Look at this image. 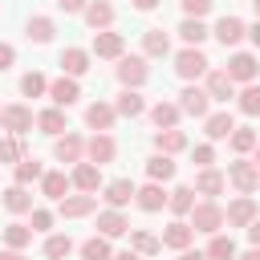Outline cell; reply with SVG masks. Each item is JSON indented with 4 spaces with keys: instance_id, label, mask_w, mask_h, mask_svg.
I'll return each mask as SVG.
<instances>
[{
    "instance_id": "1",
    "label": "cell",
    "mask_w": 260,
    "mask_h": 260,
    "mask_svg": "<svg viewBox=\"0 0 260 260\" xmlns=\"http://www.w3.org/2000/svg\"><path fill=\"white\" fill-rule=\"evenodd\" d=\"M187 223H191L199 236H215V232L223 228V207H219L215 199H199V203L187 211Z\"/></svg>"
},
{
    "instance_id": "2",
    "label": "cell",
    "mask_w": 260,
    "mask_h": 260,
    "mask_svg": "<svg viewBox=\"0 0 260 260\" xmlns=\"http://www.w3.org/2000/svg\"><path fill=\"white\" fill-rule=\"evenodd\" d=\"M207 69H211V61H207V53H203L199 45H183V49L175 53V73H179L183 81H199Z\"/></svg>"
},
{
    "instance_id": "3",
    "label": "cell",
    "mask_w": 260,
    "mask_h": 260,
    "mask_svg": "<svg viewBox=\"0 0 260 260\" xmlns=\"http://www.w3.org/2000/svg\"><path fill=\"white\" fill-rule=\"evenodd\" d=\"M114 73H118L122 89H142V85L150 81V65H146V57H142V53H130V57L122 53V57H118V69H114Z\"/></svg>"
},
{
    "instance_id": "4",
    "label": "cell",
    "mask_w": 260,
    "mask_h": 260,
    "mask_svg": "<svg viewBox=\"0 0 260 260\" xmlns=\"http://www.w3.org/2000/svg\"><path fill=\"white\" fill-rule=\"evenodd\" d=\"M32 126H37V114H32V106H24V102L0 106V130H4V134H28Z\"/></svg>"
},
{
    "instance_id": "5",
    "label": "cell",
    "mask_w": 260,
    "mask_h": 260,
    "mask_svg": "<svg viewBox=\"0 0 260 260\" xmlns=\"http://www.w3.org/2000/svg\"><path fill=\"white\" fill-rule=\"evenodd\" d=\"M223 175H228V183H232L240 195H252V191L260 187V167H256L252 158H244V154H240L236 162H228V171H223Z\"/></svg>"
},
{
    "instance_id": "6",
    "label": "cell",
    "mask_w": 260,
    "mask_h": 260,
    "mask_svg": "<svg viewBox=\"0 0 260 260\" xmlns=\"http://www.w3.org/2000/svg\"><path fill=\"white\" fill-rule=\"evenodd\" d=\"M236 85H248V81H256L260 77V57L256 53H244V49H236L232 57H228V69H223Z\"/></svg>"
},
{
    "instance_id": "7",
    "label": "cell",
    "mask_w": 260,
    "mask_h": 260,
    "mask_svg": "<svg viewBox=\"0 0 260 260\" xmlns=\"http://www.w3.org/2000/svg\"><path fill=\"white\" fill-rule=\"evenodd\" d=\"M179 110H183L187 118H199V122H203V118L211 114V98H207V89L195 85V81H187L183 93H179Z\"/></svg>"
},
{
    "instance_id": "8",
    "label": "cell",
    "mask_w": 260,
    "mask_h": 260,
    "mask_svg": "<svg viewBox=\"0 0 260 260\" xmlns=\"http://www.w3.org/2000/svg\"><path fill=\"white\" fill-rule=\"evenodd\" d=\"M85 158L98 162V167L114 162V158H118V142H114V134H110V130H93V134L85 138Z\"/></svg>"
},
{
    "instance_id": "9",
    "label": "cell",
    "mask_w": 260,
    "mask_h": 260,
    "mask_svg": "<svg viewBox=\"0 0 260 260\" xmlns=\"http://www.w3.org/2000/svg\"><path fill=\"white\" fill-rule=\"evenodd\" d=\"M69 183H73L77 191H85V195H98V191H102V167L89 162V158H81V162H73Z\"/></svg>"
},
{
    "instance_id": "10",
    "label": "cell",
    "mask_w": 260,
    "mask_h": 260,
    "mask_svg": "<svg viewBox=\"0 0 260 260\" xmlns=\"http://www.w3.org/2000/svg\"><path fill=\"white\" fill-rule=\"evenodd\" d=\"M93 211H98V195L77 191V195L57 199V215H61V219H85V215H93Z\"/></svg>"
},
{
    "instance_id": "11",
    "label": "cell",
    "mask_w": 260,
    "mask_h": 260,
    "mask_svg": "<svg viewBox=\"0 0 260 260\" xmlns=\"http://www.w3.org/2000/svg\"><path fill=\"white\" fill-rule=\"evenodd\" d=\"M89 53L102 57V61H118V57L126 53V37L114 32V28H102V32H93V49H89Z\"/></svg>"
},
{
    "instance_id": "12",
    "label": "cell",
    "mask_w": 260,
    "mask_h": 260,
    "mask_svg": "<svg viewBox=\"0 0 260 260\" xmlns=\"http://www.w3.org/2000/svg\"><path fill=\"white\" fill-rule=\"evenodd\" d=\"M203 89H207V98L219 102V106H228V102L236 98V81H232L223 69H207V73H203Z\"/></svg>"
},
{
    "instance_id": "13",
    "label": "cell",
    "mask_w": 260,
    "mask_h": 260,
    "mask_svg": "<svg viewBox=\"0 0 260 260\" xmlns=\"http://www.w3.org/2000/svg\"><path fill=\"white\" fill-rule=\"evenodd\" d=\"M53 158L57 162H81L85 158V138L81 134H73V130H65V134H57V142H53Z\"/></svg>"
},
{
    "instance_id": "14",
    "label": "cell",
    "mask_w": 260,
    "mask_h": 260,
    "mask_svg": "<svg viewBox=\"0 0 260 260\" xmlns=\"http://www.w3.org/2000/svg\"><path fill=\"white\" fill-rule=\"evenodd\" d=\"M256 215H260V211H256V199H252V195H236V199L228 203V211H223V228H248Z\"/></svg>"
},
{
    "instance_id": "15",
    "label": "cell",
    "mask_w": 260,
    "mask_h": 260,
    "mask_svg": "<svg viewBox=\"0 0 260 260\" xmlns=\"http://www.w3.org/2000/svg\"><path fill=\"white\" fill-rule=\"evenodd\" d=\"M211 37H215L223 49H236V45L248 37V24H244L240 16H219V20H215V28H211Z\"/></svg>"
},
{
    "instance_id": "16",
    "label": "cell",
    "mask_w": 260,
    "mask_h": 260,
    "mask_svg": "<svg viewBox=\"0 0 260 260\" xmlns=\"http://www.w3.org/2000/svg\"><path fill=\"white\" fill-rule=\"evenodd\" d=\"M89 61H93V53L89 49H77V45L61 49V57H57V65H61L65 77H85L89 73Z\"/></svg>"
},
{
    "instance_id": "17",
    "label": "cell",
    "mask_w": 260,
    "mask_h": 260,
    "mask_svg": "<svg viewBox=\"0 0 260 260\" xmlns=\"http://www.w3.org/2000/svg\"><path fill=\"white\" fill-rule=\"evenodd\" d=\"M195 195H203V199H215V195H223V187H228V175L223 171H215V167H199V175H195Z\"/></svg>"
},
{
    "instance_id": "18",
    "label": "cell",
    "mask_w": 260,
    "mask_h": 260,
    "mask_svg": "<svg viewBox=\"0 0 260 260\" xmlns=\"http://www.w3.org/2000/svg\"><path fill=\"white\" fill-rule=\"evenodd\" d=\"M158 240H162V248H175V252H183V248H191V240H195V228H191L187 219H179V215H175V219L162 228V236H158Z\"/></svg>"
},
{
    "instance_id": "19",
    "label": "cell",
    "mask_w": 260,
    "mask_h": 260,
    "mask_svg": "<svg viewBox=\"0 0 260 260\" xmlns=\"http://www.w3.org/2000/svg\"><path fill=\"white\" fill-rule=\"evenodd\" d=\"M49 98H53V106H61V110H69L77 98H81V85H77V77H53L49 81Z\"/></svg>"
},
{
    "instance_id": "20",
    "label": "cell",
    "mask_w": 260,
    "mask_h": 260,
    "mask_svg": "<svg viewBox=\"0 0 260 260\" xmlns=\"http://www.w3.org/2000/svg\"><path fill=\"white\" fill-rule=\"evenodd\" d=\"M232 130H236V118H232L228 110H211V114L203 118V134H207V142H228Z\"/></svg>"
},
{
    "instance_id": "21",
    "label": "cell",
    "mask_w": 260,
    "mask_h": 260,
    "mask_svg": "<svg viewBox=\"0 0 260 260\" xmlns=\"http://www.w3.org/2000/svg\"><path fill=\"white\" fill-rule=\"evenodd\" d=\"M126 232H130V219L122 215V207H106V211H98V236L118 240V236H126Z\"/></svg>"
},
{
    "instance_id": "22",
    "label": "cell",
    "mask_w": 260,
    "mask_h": 260,
    "mask_svg": "<svg viewBox=\"0 0 260 260\" xmlns=\"http://www.w3.org/2000/svg\"><path fill=\"white\" fill-rule=\"evenodd\" d=\"M81 16H85V24H89L93 32H102V28H114V16H118V12H114L110 0H89Z\"/></svg>"
},
{
    "instance_id": "23",
    "label": "cell",
    "mask_w": 260,
    "mask_h": 260,
    "mask_svg": "<svg viewBox=\"0 0 260 260\" xmlns=\"http://www.w3.org/2000/svg\"><path fill=\"white\" fill-rule=\"evenodd\" d=\"M114 122H118L114 102H89L85 106V126L89 130H114Z\"/></svg>"
},
{
    "instance_id": "24",
    "label": "cell",
    "mask_w": 260,
    "mask_h": 260,
    "mask_svg": "<svg viewBox=\"0 0 260 260\" xmlns=\"http://www.w3.org/2000/svg\"><path fill=\"white\" fill-rule=\"evenodd\" d=\"M187 146H191V142H187V134H183L179 126H171V130H154V150H158V154H171V158H175V154H183Z\"/></svg>"
},
{
    "instance_id": "25",
    "label": "cell",
    "mask_w": 260,
    "mask_h": 260,
    "mask_svg": "<svg viewBox=\"0 0 260 260\" xmlns=\"http://www.w3.org/2000/svg\"><path fill=\"white\" fill-rule=\"evenodd\" d=\"M102 199H106V207H126V203H134V183L110 179V183H102Z\"/></svg>"
},
{
    "instance_id": "26",
    "label": "cell",
    "mask_w": 260,
    "mask_h": 260,
    "mask_svg": "<svg viewBox=\"0 0 260 260\" xmlns=\"http://www.w3.org/2000/svg\"><path fill=\"white\" fill-rule=\"evenodd\" d=\"M114 110H118V118H142L146 114V98L138 93V89H122L118 98H114Z\"/></svg>"
},
{
    "instance_id": "27",
    "label": "cell",
    "mask_w": 260,
    "mask_h": 260,
    "mask_svg": "<svg viewBox=\"0 0 260 260\" xmlns=\"http://www.w3.org/2000/svg\"><path fill=\"white\" fill-rule=\"evenodd\" d=\"M146 114H150V122L158 126V130H171V126H179V118H183V110H179V102H154V106H146Z\"/></svg>"
},
{
    "instance_id": "28",
    "label": "cell",
    "mask_w": 260,
    "mask_h": 260,
    "mask_svg": "<svg viewBox=\"0 0 260 260\" xmlns=\"http://www.w3.org/2000/svg\"><path fill=\"white\" fill-rule=\"evenodd\" d=\"M37 130H41V134H49V138H57V134H65V130H69V122H65V110H61V106H49V110H37Z\"/></svg>"
},
{
    "instance_id": "29",
    "label": "cell",
    "mask_w": 260,
    "mask_h": 260,
    "mask_svg": "<svg viewBox=\"0 0 260 260\" xmlns=\"http://www.w3.org/2000/svg\"><path fill=\"white\" fill-rule=\"evenodd\" d=\"M0 203H4L8 215H28V211H32V195H28V187H20V183H12V187L0 195Z\"/></svg>"
},
{
    "instance_id": "30",
    "label": "cell",
    "mask_w": 260,
    "mask_h": 260,
    "mask_svg": "<svg viewBox=\"0 0 260 260\" xmlns=\"http://www.w3.org/2000/svg\"><path fill=\"white\" fill-rule=\"evenodd\" d=\"M134 203H138L142 211H162V207H167L162 183H142V187H134Z\"/></svg>"
},
{
    "instance_id": "31",
    "label": "cell",
    "mask_w": 260,
    "mask_h": 260,
    "mask_svg": "<svg viewBox=\"0 0 260 260\" xmlns=\"http://www.w3.org/2000/svg\"><path fill=\"white\" fill-rule=\"evenodd\" d=\"M41 175H45V162H41L37 154H24V158L12 167V183H20V187H28V183H41Z\"/></svg>"
},
{
    "instance_id": "32",
    "label": "cell",
    "mask_w": 260,
    "mask_h": 260,
    "mask_svg": "<svg viewBox=\"0 0 260 260\" xmlns=\"http://www.w3.org/2000/svg\"><path fill=\"white\" fill-rule=\"evenodd\" d=\"M24 37H28L32 45H49V41L57 37V24H53V16H28V24H24Z\"/></svg>"
},
{
    "instance_id": "33",
    "label": "cell",
    "mask_w": 260,
    "mask_h": 260,
    "mask_svg": "<svg viewBox=\"0 0 260 260\" xmlns=\"http://www.w3.org/2000/svg\"><path fill=\"white\" fill-rule=\"evenodd\" d=\"M146 179H150V183H171V179H175V158L154 150V154L146 158Z\"/></svg>"
},
{
    "instance_id": "34",
    "label": "cell",
    "mask_w": 260,
    "mask_h": 260,
    "mask_svg": "<svg viewBox=\"0 0 260 260\" xmlns=\"http://www.w3.org/2000/svg\"><path fill=\"white\" fill-rule=\"evenodd\" d=\"M69 187H73V183H69L65 171H45V175H41V195H45V199H65Z\"/></svg>"
},
{
    "instance_id": "35",
    "label": "cell",
    "mask_w": 260,
    "mask_h": 260,
    "mask_svg": "<svg viewBox=\"0 0 260 260\" xmlns=\"http://www.w3.org/2000/svg\"><path fill=\"white\" fill-rule=\"evenodd\" d=\"M175 32H179V41H183V45H203V41L211 37V28H207L203 20H195V16H183Z\"/></svg>"
},
{
    "instance_id": "36",
    "label": "cell",
    "mask_w": 260,
    "mask_h": 260,
    "mask_svg": "<svg viewBox=\"0 0 260 260\" xmlns=\"http://www.w3.org/2000/svg\"><path fill=\"white\" fill-rule=\"evenodd\" d=\"M167 53H171V32L146 28L142 32V57H167Z\"/></svg>"
},
{
    "instance_id": "37",
    "label": "cell",
    "mask_w": 260,
    "mask_h": 260,
    "mask_svg": "<svg viewBox=\"0 0 260 260\" xmlns=\"http://www.w3.org/2000/svg\"><path fill=\"white\" fill-rule=\"evenodd\" d=\"M126 236H130V248H134L138 256H154V252H162V240H158L154 232H146V228H130Z\"/></svg>"
},
{
    "instance_id": "38",
    "label": "cell",
    "mask_w": 260,
    "mask_h": 260,
    "mask_svg": "<svg viewBox=\"0 0 260 260\" xmlns=\"http://www.w3.org/2000/svg\"><path fill=\"white\" fill-rule=\"evenodd\" d=\"M24 154H28L24 134H4V138H0V162H4V167H16Z\"/></svg>"
},
{
    "instance_id": "39",
    "label": "cell",
    "mask_w": 260,
    "mask_h": 260,
    "mask_svg": "<svg viewBox=\"0 0 260 260\" xmlns=\"http://www.w3.org/2000/svg\"><path fill=\"white\" fill-rule=\"evenodd\" d=\"M203 252H207V260H236V256H240V252H236V240L223 236V232H215V236L207 240Z\"/></svg>"
},
{
    "instance_id": "40",
    "label": "cell",
    "mask_w": 260,
    "mask_h": 260,
    "mask_svg": "<svg viewBox=\"0 0 260 260\" xmlns=\"http://www.w3.org/2000/svg\"><path fill=\"white\" fill-rule=\"evenodd\" d=\"M167 207H171V215H187L191 207H195V187H175V191H167Z\"/></svg>"
},
{
    "instance_id": "41",
    "label": "cell",
    "mask_w": 260,
    "mask_h": 260,
    "mask_svg": "<svg viewBox=\"0 0 260 260\" xmlns=\"http://www.w3.org/2000/svg\"><path fill=\"white\" fill-rule=\"evenodd\" d=\"M77 256H81V260H110V256H114V248H110V240H106V236H89V240H81Z\"/></svg>"
},
{
    "instance_id": "42",
    "label": "cell",
    "mask_w": 260,
    "mask_h": 260,
    "mask_svg": "<svg viewBox=\"0 0 260 260\" xmlns=\"http://www.w3.org/2000/svg\"><path fill=\"white\" fill-rule=\"evenodd\" d=\"M236 106H240V114L256 118V114H260V81H248V85L236 93Z\"/></svg>"
},
{
    "instance_id": "43",
    "label": "cell",
    "mask_w": 260,
    "mask_h": 260,
    "mask_svg": "<svg viewBox=\"0 0 260 260\" xmlns=\"http://www.w3.org/2000/svg\"><path fill=\"white\" fill-rule=\"evenodd\" d=\"M45 93H49V77L37 73V69H28L20 77V98H45Z\"/></svg>"
},
{
    "instance_id": "44",
    "label": "cell",
    "mask_w": 260,
    "mask_h": 260,
    "mask_svg": "<svg viewBox=\"0 0 260 260\" xmlns=\"http://www.w3.org/2000/svg\"><path fill=\"white\" fill-rule=\"evenodd\" d=\"M256 138H260V134H256L252 126H236V130L228 134V146H232L236 154H252V146H256Z\"/></svg>"
},
{
    "instance_id": "45",
    "label": "cell",
    "mask_w": 260,
    "mask_h": 260,
    "mask_svg": "<svg viewBox=\"0 0 260 260\" xmlns=\"http://www.w3.org/2000/svg\"><path fill=\"white\" fill-rule=\"evenodd\" d=\"M28 244H32V228L12 219V223L4 228V248H28Z\"/></svg>"
},
{
    "instance_id": "46",
    "label": "cell",
    "mask_w": 260,
    "mask_h": 260,
    "mask_svg": "<svg viewBox=\"0 0 260 260\" xmlns=\"http://www.w3.org/2000/svg\"><path fill=\"white\" fill-rule=\"evenodd\" d=\"M69 252H73V240H69V236H61V232H57V236H49V240H45V260H65Z\"/></svg>"
},
{
    "instance_id": "47",
    "label": "cell",
    "mask_w": 260,
    "mask_h": 260,
    "mask_svg": "<svg viewBox=\"0 0 260 260\" xmlns=\"http://www.w3.org/2000/svg\"><path fill=\"white\" fill-rule=\"evenodd\" d=\"M191 158H195V167H215V142H199V146H191Z\"/></svg>"
},
{
    "instance_id": "48",
    "label": "cell",
    "mask_w": 260,
    "mask_h": 260,
    "mask_svg": "<svg viewBox=\"0 0 260 260\" xmlns=\"http://www.w3.org/2000/svg\"><path fill=\"white\" fill-rule=\"evenodd\" d=\"M28 228H32V232H49V228H53V211H49V207H32V211H28Z\"/></svg>"
},
{
    "instance_id": "49",
    "label": "cell",
    "mask_w": 260,
    "mask_h": 260,
    "mask_svg": "<svg viewBox=\"0 0 260 260\" xmlns=\"http://www.w3.org/2000/svg\"><path fill=\"white\" fill-rule=\"evenodd\" d=\"M211 8H215V0H183V16H195V20H203Z\"/></svg>"
},
{
    "instance_id": "50",
    "label": "cell",
    "mask_w": 260,
    "mask_h": 260,
    "mask_svg": "<svg viewBox=\"0 0 260 260\" xmlns=\"http://www.w3.org/2000/svg\"><path fill=\"white\" fill-rule=\"evenodd\" d=\"M12 65H16V49H12L8 41H0V73H4V69H12Z\"/></svg>"
},
{
    "instance_id": "51",
    "label": "cell",
    "mask_w": 260,
    "mask_h": 260,
    "mask_svg": "<svg viewBox=\"0 0 260 260\" xmlns=\"http://www.w3.org/2000/svg\"><path fill=\"white\" fill-rule=\"evenodd\" d=\"M85 4H89V0H57V12H65V16H77V12H85Z\"/></svg>"
},
{
    "instance_id": "52",
    "label": "cell",
    "mask_w": 260,
    "mask_h": 260,
    "mask_svg": "<svg viewBox=\"0 0 260 260\" xmlns=\"http://www.w3.org/2000/svg\"><path fill=\"white\" fill-rule=\"evenodd\" d=\"M244 232H248V244H252V248H260V215H256V219H252Z\"/></svg>"
},
{
    "instance_id": "53",
    "label": "cell",
    "mask_w": 260,
    "mask_h": 260,
    "mask_svg": "<svg viewBox=\"0 0 260 260\" xmlns=\"http://www.w3.org/2000/svg\"><path fill=\"white\" fill-rule=\"evenodd\" d=\"M179 260H207V252H199V248H183Z\"/></svg>"
},
{
    "instance_id": "54",
    "label": "cell",
    "mask_w": 260,
    "mask_h": 260,
    "mask_svg": "<svg viewBox=\"0 0 260 260\" xmlns=\"http://www.w3.org/2000/svg\"><path fill=\"white\" fill-rule=\"evenodd\" d=\"M0 260H28V256H24V248H4Z\"/></svg>"
},
{
    "instance_id": "55",
    "label": "cell",
    "mask_w": 260,
    "mask_h": 260,
    "mask_svg": "<svg viewBox=\"0 0 260 260\" xmlns=\"http://www.w3.org/2000/svg\"><path fill=\"white\" fill-rule=\"evenodd\" d=\"M248 41H252V45H256V53H260V20H256V24H248Z\"/></svg>"
},
{
    "instance_id": "56",
    "label": "cell",
    "mask_w": 260,
    "mask_h": 260,
    "mask_svg": "<svg viewBox=\"0 0 260 260\" xmlns=\"http://www.w3.org/2000/svg\"><path fill=\"white\" fill-rule=\"evenodd\" d=\"M110 260H146V256H138V252H134V248H126V252H114V256H110Z\"/></svg>"
},
{
    "instance_id": "57",
    "label": "cell",
    "mask_w": 260,
    "mask_h": 260,
    "mask_svg": "<svg viewBox=\"0 0 260 260\" xmlns=\"http://www.w3.org/2000/svg\"><path fill=\"white\" fill-rule=\"evenodd\" d=\"M130 4H134L138 12H154V8H158V0H130Z\"/></svg>"
},
{
    "instance_id": "58",
    "label": "cell",
    "mask_w": 260,
    "mask_h": 260,
    "mask_svg": "<svg viewBox=\"0 0 260 260\" xmlns=\"http://www.w3.org/2000/svg\"><path fill=\"white\" fill-rule=\"evenodd\" d=\"M236 260H260V248H248L244 256H236Z\"/></svg>"
},
{
    "instance_id": "59",
    "label": "cell",
    "mask_w": 260,
    "mask_h": 260,
    "mask_svg": "<svg viewBox=\"0 0 260 260\" xmlns=\"http://www.w3.org/2000/svg\"><path fill=\"white\" fill-rule=\"evenodd\" d=\"M252 162L260 167V138H256V146H252Z\"/></svg>"
},
{
    "instance_id": "60",
    "label": "cell",
    "mask_w": 260,
    "mask_h": 260,
    "mask_svg": "<svg viewBox=\"0 0 260 260\" xmlns=\"http://www.w3.org/2000/svg\"><path fill=\"white\" fill-rule=\"evenodd\" d=\"M252 8H256V20H260V0H252Z\"/></svg>"
},
{
    "instance_id": "61",
    "label": "cell",
    "mask_w": 260,
    "mask_h": 260,
    "mask_svg": "<svg viewBox=\"0 0 260 260\" xmlns=\"http://www.w3.org/2000/svg\"><path fill=\"white\" fill-rule=\"evenodd\" d=\"M256 191H260V187H256Z\"/></svg>"
}]
</instances>
